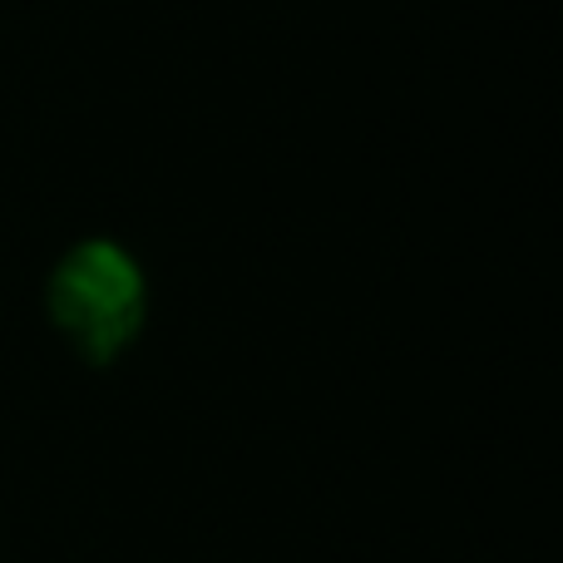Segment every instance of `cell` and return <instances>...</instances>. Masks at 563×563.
<instances>
[{
  "label": "cell",
  "instance_id": "6da1fadb",
  "mask_svg": "<svg viewBox=\"0 0 563 563\" xmlns=\"http://www.w3.org/2000/svg\"><path fill=\"white\" fill-rule=\"evenodd\" d=\"M45 317L85 366H114L144 336V263L109 233L79 238L55 257V267L45 277Z\"/></svg>",
  "mask_w": 563,
  "mask_h": 563
}]
</instances>
